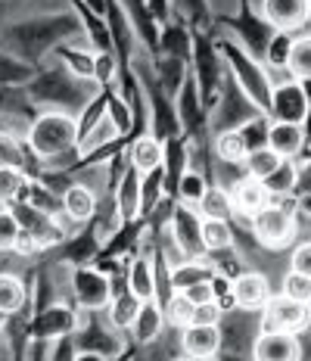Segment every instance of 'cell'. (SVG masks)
I'll return each mask as SVG.
<instances>
[{"label": "cell", "instance_id": "1", "mask_svg": "<svg viewBox=\"0 0 311 361\" xmlns=\"http://www.w3.org/2000/svg\"><path fill=\"white\" fill-rule=\"evenodd\" d=\"M78 137H81V125L69 109H44L28 125L25 144L41 162H50L78 147Z\"/></svg>", "mask_w": 311, "mask_h": 361}, {"label": "cell", "instance_id": "2", "mask_svg": "<svg viewBox=\"0 0 311 361\" xmlns=\"http://www.w3.org/2000/svg\"><path fill=\"white\" fill-rule=\"evenodd\" d=\"M221 54L227 59V69H231V78L240 85V90L249 97V100L259 106V112L268 116V106H271V87L274 81L268 78V72L262 69V63L243 47L240 41H221Z\"/></svg>", "mask_w": 311, "mask_h": 361}, {"label": "cell", "instance_id": "3", "mask_svg": "<svg viewBox=\"0 0 311 361\" xmlns=\"http://www.w3.org/2000/svg\"><path fill=\"white\" fill-rule=\"evenodd\" d=\"M295 202H283V200H271L259 215L249 221L255 243L264 250H283L293 243V237L299 234V221H295Z\"/></svg>", "mask_w": 311, "mask_h": 361}, {"label": "cell", "instance_id": "4", "mask_svg": "<svg viewBox=\"0 0 311 361\" xmlns=\"http://www.w3.org/2000/svg\"><path fill=\"white\" fill-rule=\"evenodd\" d=\"M311 324V305L295 302L290 296H271L268 305L262 308L259 330H283V334H305Z\"/></svg>", "mask_w": 311, "mask_h": 361}, {"label": "cell", "instance_id": "5", "mask_svg": "<svg viewBox=\"0 0 311 361\" xmlns=\"http://www.w3.org/2000/svg\"><path fill=\"white\" fill-rule=\"evenodd\" d=\"M171 224V240L181 250L184 259H202L206 246H202V215L196 206H184V202L174 200V209L169 215Z\"/></svg>", "mask_w": 311, "mask_h": 361}, {"label": "cell", "instance_id": "6", "mask_svg": "<svg viewBox=\"0 0 311 361\" xmlns=\"http://www.w3.org/2000/svg\"><path fill=\"white\" fill-rule=\"evenodd\" d=\"M268 116L274 118V122H293V125L308 122L311 109H308V100H305V90H302V81L286 78V81H277V85L271 87Z\"/></svg>", "mask_w": 311, "mask_h": 361}, {"label": "cell", "instance_id": "7", "mask_svg": "<svg viewBox=\"0 0 311 361\" xmlns=\"http://www.w3.org/2000/svg\"><path fill=\"white\" fill-rule=\"evenodd\" d=\"M259 13L274 32L299 35L311 22V0H259Z\"/></svg>", "mask_w": 311, "mask_h": 361}, {"label": "cell", "instance_id": "8", "mask_svg": "<svg viewBox=\"0 0 311 361\" xmlns=\"http://www.w3.org/2000/svg\"><path fill=\"white\" fill-rule=\"evenodd\" d=\"M299 334H283V330H262L252 340V361H302Z\"/></svg>", "mask_w": 311, "mask_h": 361}, {"label": "cell", "instance_id": "9", "mask_svg": "<svg viewBox=\"0 0 311 361\" xmlns=\"http://www.w3.org/2000/svg\"><path fill=\"white\" fill-rule=\"evenodd\" d=\"M227 190H231V202H233V218H246V221H252L271 202L268 187L259 178H249V175H240Z\"/></svg>", "mask_w": 311, "mask_h": 361}, {"label": "cell", "instance_id": "10", "mask_svg": "<svg viewBox=\"0 0 311 361\" xmlns=\"http://www.w3.org/2000/svg\"><path fill=\"white\" fill-rule=\"evenodd\" d=\"M233 299H237L240 312L262 314V308L268 305V299H271L268 274H262V271H255V268L240 271V274L233 277Z\"/></svg>", "mask_w": 311, "mask_h": 361}, {"label": "cell", "instance_id": "11", "mask_svg": "<svg viewBox=\"0 0 311 361\" xmlns=\"http://www.w3.org/2000/svg\"><path fill=\"white\" fill-rule=\"evenodd\" d=\"M181 352L196 361H212L221 352V327L190 324L181 330Z\"/></svg>", "mask_w": 311, "mask_h": 361}, {"label": "cell", "instance_id": "12", "mask_svg": "<svg viewBox=\"0 0 311 361\" xmlns=\"http://www.w3.org/2000/svg\"><path fill=\"white\" fill-rule=\"evenodd\" d=\"M75 299H78L85 308H106L112 302V287L109 281L94 268H78L75 271Z\"/></svg>", "mask_w": 311, "mask_h": 361}, {"label": "cell", "instance_id": "13", "mask_svg": "<svg viewBox=\"0 0 311 361\" xmlns=\"http://www.w3.org/2000/svg\"><path fill=\"white\" fill-rule=\"evenodd\" d=\"M268 147L283 159H299L305 149V125L293 122H271L268 125Z\"/></svg>", "mask_w": 311, "mask_h": 361}, {"label": "cell", "instance_id": "14", "mask_svg": "<svg viewBox=\"0 0 311 361\" xmlns=\"http://www.w3.org/2000/svg\"><path fill=\"white\" fill-rule=\"evenodd\" d=\"M128 290H131L140 302L159 299V271L150 255H138V259L131 262V268H128Z\"/></svg>", "mask_w": 311, "mask_h": 361}, {"label": "cell", "instance_id": "15", "mask_svg": "<svg viewBox=\"0 0 311 361\" xmlns=\"http://www.w3.org/2000/svg\"><path fill=\"white\" fill-rule=\"evenodd\" d=\"M116 202H118V215L128 218V221L143 212V175L131 165H128V171L121 175L116 187Z\"/></svg>", "mask_w": 311, "mask_h": 361}, {"label": "cell", "instance_id": "16", "mask_svg": "<svg viewBox=\"0 0 311 361\" xmlns=\"http://www.w3.org/2000/svg\"><path fill=\"white\" fill-rule=\"evenodd\" d=\"M128 165L131 169H138L140 175H147V171H156L165 165V144L153 134H143L131 144L128 149Z\"/></svg>", "mask_w": 311, "mask_h": 361}, {"label": "cell", "instance_id": "17", "mask_svg": "<svg viewBox=\"0 0 311 361\" xmlns=\"http://www.w3.org/2000/svg\"><path fill=\"white\" fill-rule=\"evenodd\" d=\"M162 330H165L162 302H159V299H150V302L140 305L138 318H134V324H131V334H134V340L138 343L150 345V343H156L159 336H162Z\"/></svg>", "mask_w": 311, "mask_h": 361}, {"label": "cell", "instance_id": "18", "mask_svg": "<svg viewBox=\"0 0 311 361\" xmlns=\"http://www.w3.org/2000/svg\"><path fill=\"white\" fill-rule=\"evenodd\" d=\"M63 212L75 224H85L97 215V193L87 184H69L63 190Z\"/></svg>", "mask_w": 311, "mask_h": 361}, {"label": "cell", "instance_id": "19", "mask_svg": "<svg viewBox=\"0 0 311 361\" xmlns=\"http://www.w3.org/2000/svg\"><path fill=\"white\" fill-rule=\"evenodd\" d=\"M218 274L215 262L212 259H181L178 265L171 268V287L174 290H187L193 287V283H202V281H212V277Z\"/></svg>", "mask_w": 311, "mask_h": 361}, {"label": "cell", "instance_id": "20", "mask_svg": "<svg viewBox=\"0 0 311 361\" xmlns=\"http://www.w3.org/2000/svg\"><path fill=\"white\" fill-rule=\"evenodd\" d=\"M140 299L134 296L131 290H121L112 296V302L106 305V318H109V327L112 330H131L134 324V318H138V312H140Z\"/></svg>", "mask_w": 311, "mask_h": 361}, {"label": "cell", "instance_id": "21", "mask_svg": "<svg viewBox=\"0 0 311 361\" xmlns=\"http://www.w3.org/2000/svg\"><path fill=\"white\" fill-rule=\"evenodd\" d=\"M202 246H206V252H212V255L233 252L237 234H233L231 221H212V218H202Z\"/></svg>", "mask_w": 311, "mask_h": 361}, {"label": "cell", "instance_id": "22", "mask_svg": "<svg viewBox=\"0 0 311 361\" xmlns=\"http://www.w3.org/2000/svg\"><path fill=\"white\" fill-rule=\"evenodd\" d=\"M209 187H212L209 178L202 175L200 169H193V165H190V169L178 178V184H174V200L184 202V206H200Z\"/></svg>", "mask_w": 311, "mask_h": 361}, {"label": "cell", "instance_id": "23", "mask_svg": "<svg viewBox=\"0 0 311 361\" xmlns=\"http://www.w3.org/2000/svg\"><path fill=\"white\" fill-rule=\"evenodd\" d=\"M196 209H200L202 218H212V221H231V218H233L231 190H227L224 184H212Z\"/></svg>", "mask_w": 311, "mask_h": 361}, {"label": "cell", "instance_id": "24", "mask_svg": "<svg viewBox=\"0 0 311 361\" xmlns=\"http://www.w3.org/2000/svg\"><path fill=\"white\" fill-rule=\"evenodd\" d=\"M299 180H302V171H299V165H295V159H283L280 162V169L274 171V175L264 178L262 184L268 187L271 200H283V197H290L295 187H299Z\"/></svg>", "mask_w": 311, "mask_h": 361}, {"label": "cell", "instance_id": "25", "mask_svg": "<svg viewBox=\"0 0 311 361\" xmlns=\"http://www.w3.org/2000/svg\"><path fill=\"white\" fill-rule=\"evenodd\" d=\"M32 178L25 169H0V202H28Z\"/></svg>", "mask_w": 311, "mask_h": 361}, {"label": "cell", "instance_id": "26", "mask_svg": "<svg viewBox=\"0 0 311 361\" xmlns=\"http://www.w3.org/2000/svg\"><path fill=\"white\" fill-rule=\"evenodd\" d=\"M286 78H295V81L311 78V32H299L293 37L290 63H286Z\"/></svg>", "mask_w": 311, "mask_h": 361}, {"label": "cell", "instance_id": "27", "mask_svg": "<svg viewBox=\"0 0 311 361\" xmlns=\"http://www.w3.org/2000/svg\"><path fill=\"white\" fill-rule=\"evenodd\" d=\"M249 156V147L240 131H221L215 134V159L221 165H243Z\"/></svg>", "mask_w": 311, "mask_h": 361}, {"label": "cell", "instance_id": "28", "mask_svg": "<svg viewBox=\"0 0 311 361\" xmlns=\"http://www.w3.org/2000/svg\"><path fill=\"white\" fill-rule=\"evenodd\" d=\"M193 302L184 296L181 290H174L169 293V296L162 299V312H165V324H171V327H178V330H184V327H190L193 324Z\"/></svg>", "mask_w": 311, "mask_h": 361}, {"label": "cell", "instance_id": "29", "mask_svg": "<svg viewBox=\"0 0 311 361\" xmlns=\"http://www.w3.org/2000/svg\"><path fill=\"white\" fill-rule=\"evenodd\" d=\"M280 162H283V156H277L271 147H259L246 156V162H243V175L264 180L268 175H274V171L280 169Z\"/></svg>", "mask_w": 311, "mask_h": 361}, {"label": "cell", "instance_id": "30", "mask_svg": "<svg viewBox=\"0 0 311 361\" xmlns=\"http://www.w3.org/2000/svg\"><path fill=\"white\" fill-rule=\"evenodd\" d=\"M293 37L290 32H274L264 47V56L262 63H268V69H277V72H286V63H290V50H293Z\"/></svg>", "mask_w": 311, "mask_h": 361}, {"label": "cell", "instance_id": "31", "mask_svg": "<svg viewBox=\"0 0 311 361\" xmlns=\"http://www.w3.org/2000/svg\"><path fill=\"white\" fill-rule=\"evenodd\" d=\"M28 144H22L16 134L0 131V169H25Z\"/></svg>", "mask_w": 311, "mask_h": 361}, {"label": "cell", "instance_id": "32", "mask_svg": "<svg viewBox=\"0 0 311 361\" xmlns=\"http://www.w3.org/2000/svg\"><path fill=\"white\" fill-rule=\"evenodd\" d=\"M25 305V283L16 274H0V308L6 314H16Z\"/></svg>", "mask_w": 311, "mask_h": 361}, {"label": "cell", "instance_id": "33", "mask_svg": "<svg viewBox=\"0 0 311 361\" xmlns=\"http://www.w3.org/2000/svg\"><path fill=\"white\" fill-rule=\"evenodd\" d=\"M63 63H66V69H69L72 78H78V81H90V78H94L97 56H94V54H87V50H75V47H69V50L63 54Z\"/></svg>", "mask_w": 311, "mask_h": 361}, {"label": "cell", "instance_id": "34", "mask_svg": "<svg viewBox=\"0 0 311 361\" xmlns=\"http://www.w3.org/2000/svg\"><path fill=\"white\" fill-rule=\"evenodd\" d=\"M280 293L283 296L295 299V302H308L311 305V277L308 274H299V271H286L283 281H280Z\"/></svg>", "mask_w": 311, "mask_h": 361}, {"label": "cell", "instance_id": "35", "mask_svg": "<svg viewBox=\"0 0 311 361\" xmlns=\"http://www.w3.org/2000/svg\"><path fill=\"white\" fill-rule=\"evenodd\" d=\"M22 234V224L13 209H0V252H10Z\"/></svg>", "mask_w": 311, "mask_h": 361}, {"label": "cell", "instance_id": "36", "mask_svg": "<svg viewBox=\"0 0 311 361\" xmlns=\"http://www.w3.org/2000/svg\"><path fill=\"white\" fill-rule=\"evenodd\" d=\"M290 268L299 271V274H308V277H311V240H302V243L293 246V252H290Z\"/></svg>", "mask_w": 311, "mask_h": 361}, {"label": "cell", "instance_id": "37", "mask_svg": "<svg viewBox=\"0 0 311 361\" xmlns=\"http://www.w3.org/2000/svg\"><path fill=\"white\" fill-rule=\"evenodd\" d=\"M224 312L218 308V302H206V305H196L193 308V324H212V327H221Z\"/></svg>", "mask_w": 311, "mask_h": 361}, {"label": "cell", "instance_id": "38", "mask_svg": "<svg viewBox=\"0 0 311 361\" xmlns=\"http://www.w3.org/2000/svg\"><path fill=\"white\" fill-rule=\"evenodd\" d=\"M193 305H206V302H215V290H212V281H202V283H193V287L181 290Z\"/></svg>", "mask_w": 311, "mask_h": 361}, {"label": "cell", "instance_id": "39", "mask_svg": "<svg viewBox=\"0 0 311 361\" xmlns=\"http://www.w3.org/2000/svg\"><path fill=\"white\" fill-rule=\"evenodd\" d=\"M112 78H116V59H112L109 54H97L94 81H100V85H109Z\"/></svg>", "mask_w": 311, "mask_h": 361}, {"label": "cell", "instance_id": "40", "mask_svg": "<svg viewBox=\"0 0 311 361\" xmlns=\"http://www.w3.org/2000/svg\"><path fill=\"white\" fill-rule=\"evenodd\" d=\"M37 250H41V240H37L32 231L22 228V234H19V240H16V246H13V252H16V255H35Z\"/></svg>", "mask_w": 311, "mask_h": 361}, {"label": "cell", "instance_id": "41", "mask_svg": "<svg viewBox=\"0 0 311 361\" xmlns=\"http://www.w3.org/2000/svg\"><path fill=\"white\" fill-rule=\"evenodd\" d=\"M181 6H184L187 13H200L202 10V4H206V0H178Z\"/></svg>", "mask_w": 311, "mask_h": 361}, {"label": "cell", "instance_id": "42", "mask_svg": "<svg viewBox=\"0 0 311 361\" xmlns=\"http://www.w3.org/2000/svg\"><path fill=\"white\" fill-rule=\"evenodd\" d=\"M75 361H106V358L100 355V352H78Z\"/></svg>", "mask_w": 311, "mask_h": 361}, {"label": "cell", "instance_id": "43", "mask_svg": "<svg viewBox=\"0 0 311 361\" xmlns=\"http://www.w3.org/2000/svg\"><path fill=\"white\" fill-rule=\"evenodd\" d=\"M299 209H302V212H305V215L311 218V193H305V197L299 200Z\"/></svg>", "mask_w": 311, "mask_h": 361}, {"label": "cell", "instance_id": "44", "mask_svg": "<svg viewBox=\"0 0 311 361\" xmlns=\"http://www.w3.org/2000/svg\"><path fill=\"white\" fill-rule=\"evenodd\" d=\"M302 90H305V100H308V109H311V78L302 81Z\"/></svg>", "mask_w": 311, "mask_h": 361}, {"label": "cell", "instance_id": "45", "mask_svg": "<svg viewBox=\"0 0 311 361\" xmlns=\"http://www.w3.org/2000/svg\"><path fill=\"white\" fill-rule=\"evenodd\" d=\"M6 321H10V314H6L4 308H0V334H4V330H6Z\"/></svg>", "mask_w": 311, "mask_h": 361}, {"label": "cell", "instance_id": "46", "mask_svg": "<svg viewBox=\"0 0 311 361\" xmlns=\"http://www.w3.org/2000/svg\"><path fill=\"white\" fill-rule=\"evenodd\" d=\"M174 361H196V358H190V355H178Z\"/></svg>", "mask_w": 311, "mask_h": 361}, {"label": "cell", "instance_id": "47", "mask_svg": "<svg viewBox=\"0 0 311 361\" xmlns=\"http://www.w3.org/2000/svg\"><path fill=\"white\" fill-rule=\"evenodd\" d=\"M308 25H311V22H308Z\"/></svg>", "mask_w": 311, "mask_h": 361}]
</instances>
